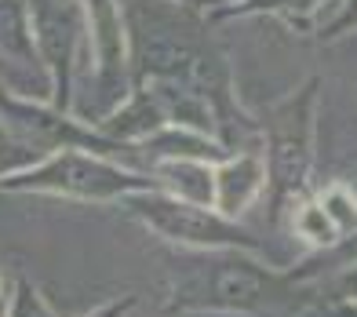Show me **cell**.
I'll return each mask as SVG.
<instances>
[{
    "label": "cell",
    "instance_id": "obj_1",
    "mask_svg": "<svg viewBox=\"0 0 357 317\" xmlns=\"http://www.w3.org/2000/svg\"><path fill=\"white\" fill-rule=\"evenodd\" d=\"M317 292L291 270H273L248 248H204L172 274L165 314L303 317Z\"/></svg>",
    "mask_w": 357,
    "mask_h": 317
},
{
    "label": "cell",
    "instance_id": "obj_2",
    "mask_svg": "<svg viewBox=\"0 0 357 317\" xmlns=\"http://www.w3.org/2000/svg\"><path fill=\"white\" fill-rule=\"evenodd\" d=\"M128 29L132 81H190L197 62L212 52L208 15L183 0H117Z\"/></svg>",
    "mask_w": 357,
    "mask_h": 317
},
{
    "label": "cell",
    "instance_id": "obj_3",
    "mask_svg": "<svg viewBox=\"0 0 357 317\" xmlns=\"http://www.w3.org/2000/svg\"><path fill=\"white\" fill-rule=\"evenodd\" d=\"M317 95L321 77L303 81L284 99L259 109L263 128V157H266V212L281 219L291 204L310 194L314 176V124H317Z\"/></svg>",
    "mask_w": 357,
    "mask_h": 317
},
{
    "label": "cell",
    "instance_id": "obj_4",
    "mask_svg": "<svg viewBox=\"0 0 357 317\" xmlns=\"http://www.w3.org/2000/svg\"><path fill=\"white\" fill-rule=\"evenodd\" d=\"M160 186L150 171L124 168L117 157H102L91 150H59L44 161L29 164L15 176L0 179V194H52L70 201H124L139 190Z\"/></svg>",
    "mask_w": 357,
    "mask_h": 317
},
{
    "label": "cell",
    "instance_id": "obj_5",
    "mask_svg": "<svg viewBox=\"0 0 357 317\" xmlns=\"http://www.w3.org/2000/svg\"><path fill=\"white\" fill-rule=\"evenodd\" d=\"M121 208L132 219H139L146 230H153L157 237H165V241H172V245H183V248H193V252H204V248L263 252V241H259L241 219L222 215L215 204L175 197L160 186L139 190V194L124 197Z\"/></svg>",
    "mask_w": 357,
    "mask_h": 317
},
{
    "label": "cell",
    "instance_id": "obj_6",
    "mask_svg": "<svg viewBox=\"0 0 357 317\" xmlns=\"http://www.w3.org/2000/svg\"><path fill=\"white\" fill-rule=\"evenodd\" d=\"M0 121L11 128L15 139H22L40 157H52L59 150H91L102 157H132V161H139V146L109 139L95 124L80 121L77 114H66V109H59L52 102L15 95L4 84H0Z\"/></svg>",
    "mask_w": 357,
    "mask_h": 317
},
{
    "label": "cell",
    "instance_id": "obj_7",
    "mask_svg": "<svg viewBox=\"0 0 357 317\" xmlns=\"http://www.w3.org/2000/svg\"><path fill=\"white\" fill-rule=\"evenodd\" d=\"M33 15V40L37 55L44 62V73L52 81V106L73 114L77 102V73H80V52L91 37L88 8L84 0H29Z\"/></svg>",
    "mask_w": 357,
    "mask_h": 317
},
{
    "label": "cell",
    "instance_id": "obj_8",
    "mask_svg": "<svg viewBox=\"0 0 357 317\" xmlns=\"http://www.w3.org/2000/svg\"><path fill=\"white\" fill-rule=\"evenodd\" d=\"M266 194V157L263 150H241L215 164V208L241 219Z\"/></svg>",
    "mask_w": 357,
    "mask_h": 317
},
{
    "label": "cell",
    "instance_id": "obj_9",
    "mask_svg": "<svg viewBox=\"0 0 357 317\" xmlns=\"http://www.w3.org/2000/svg\"><path fill=\"white\" fill-rule=\"evenodd\" d=\"M95 128L109 139H117V142L139 146L142 139H150L160 128H168V117H165V106H160L157 91L150 84H139V88H132V95H128L113 114H106L95 124Z\"/></svg>",
    "mask_w": 357,
    "mask_h": 317
},
{
    "label": "cell",
    "instance_id": "obj_10",
    "mask_svg": "<svg viewBox=\"0 0 357 317\" xmlns=\"http://www.w3.org/2000/svg\"><path fill=\"white\" fill-rule=\"evenodd\" d=\"M150 176L175 197L215 204V161L201 157H183V161H157L150 164Z\"/></svg>",
    "mask_w": 357,
    "mask_h": 317
},
{
    "label": "cell",
    "instance_id": "obj_11",
    "mask_svg": "<svg viewBox=\"0 0 357 317\" xmlns=\"http://www.w3.org/2000/svg\"><path fill=\"white\" fill-rule=\"evenodd\" d=\"M0 55H8L11 62H22L29 73H44V62L33 40L29 0H0Z\"/></svg>",
    "mask_w": 357,
    "mask_h": 317
},
{
    "label": "cell",
    "instance_id": "obj_12",
    "mask_svg": "<svg viewBox=\"0 0 357 317\" xmlns=\"http://www.w3.org/2000/svg\"><path fill=\"white\" fill-rule=\"evenodd\" d=\"M4 317H59L52 307H47V299L40 295V288L26 274L15 277L11 284V295L4 303Z\"/></svg>",
    "mask_w": 357,
    "mask_h": 317
},
{
    "label": "cell",
    "instance_id": "obj_13",
    "mask_svg": "<svg viewBox=\"0 0 357 317\" xmlns=\"http://www.w3.org/2000/svg\"><path fill=\"white\" fill-rule=\"evenodd\" d=\"M37 161H44V157L37 150H29L22 139H15L11 128L0 121V179H8V176H15V171L37 164Z\"/></svg>",
    "mask_w": 357,
    "mask_h": 317
},
{
    "label": "cell",
    "instance_id": "obj_14",
    "mask_svg": "<svg viewBox=\"0 0 357 317\" xmlns=\"http://www.w3.org/2000/svg\"><path fill=\"white\" fill-rule=\"evenodd\" d=\"M270 4V15H281V19L288 26H296V29H310L314 22V15L324 8V4H332V0H266Z\"/></svg>",
    "mask_w": 357,
    "mask_h": 317
},
{
    "label": "cell",
    "instance_id": "obj_15",
    "mask_svg": "<svg viewBox=\"0 0 357 317\" xmlns=\"http://www.w3.org/2000/svg\"><path fill=\"white\" fill-rule=\"evenodd\" d=\"M350 33H357V0H339V8L332 11V19L317 26V40L332 44V40L350 37Z\"/></svg>",
    "mask_w": 357,
    "mask_h": 317
},
{
    "label": "cell",
    "instance_id": "obj_16",
    "mask_svg": "<svg viewBox=\"0 0 357 317\" xmlns=\"http://www.w3.org/2000/svg\"><path fill=\"white\" fill-rule=\"evenodd\" d=\"M350 295H357V259L317 284V303H324V299H350Z\"/></svg>",
    "mask_w": 357,
    "mask_h": 317
},
{
    "label": "cell",
    "instance_id": "obj_17",
    "mask_svg": "<svg viewBox=\"0 0 357 317\" xmlns=\"http://www.w3.org/2000/svg\"><path fill=\"white\" fill-rule=\"evenodd\" d=\"M135 303H139L135 295H117V299H109V303H102V307L88 310L84 317H128V314L135 310Z\"/></svg>",
    "mask_w": 357,
    "mask_h": 317
},
{
    "label": "cell",
    "instance_id": "obj_18",
    "mask_svg": "<svg viewBox=\"0 0 357 317\" xmlns=\"http://www.w3.org/2000/svg\"><path fill=\"white\" fill-rule=\"evenodd\" d=\"M317 317H357V295L350 299H324V303L314 307Z\"/></svg>",
    "mask_w": 357,
    "mask_h": 317
},
{
    "label": "cell",
    "instance_id": "obj_19",
    "mask_svg": "<svg viewBox=\"0 0 357 317\" xmlns=\"http://www.w3.org/2000/svg\"><path fill=\"white\" fill-rule=\"evenodd\" d=\"M183 4H190V8L204 11V15H208V22H219V19H226V8H234V4H226V0H183Z\"/></svg>",
    "mask_w": 357,
    "mask_h": 317
},
{
    "label": "cell",
    "instance_id": "obj_20",
    "mask_svg": "<svg viewBox=\"0 0 357 317\" xmlns=\"http://www.w3.org/2000/svg\"><path fill=\"white\" fill-rule=\"evenodd\" d=\"M226 4H237L234 15H252V11H270L266 0H226Z\"/></svg>",
    "mask_w": 357,
    "mask_h": 317
},
{
    "label": "cell",
    "instance_id": "obj_21",
    "mask_svg": "<svg viewBox=\"0 0 357 317\" xmlns=\"http://www.w3.org/2000/svg\"><path fill=\"white\" fill-rule=\"evenodd\" d=\"M303 317H314V310H306V314H303Z\"/></svg>",
    "mask_w": 357,
    "mask_h": 317
},
{
    "label": "cell",
    "instance_id": "obj_22",
    "mask_svg": "<svg viewBox=\"0 0 357 317\" xmlns=\"http://www.w3.org/2000/svg\"><path fill=\"white\" fill-rule=\"evenodd\" d=\"M0 317H4V303H0Z\"/></svg>",
    "mask_w": 357,
    "mask_h": 317
},
{
    "label": "cell",
    "instance_id": "obj_23",
    "mask_svg": "<svg viewBox=\"0 0 357 317\" xmlns=\"http://www.w3.org/2000/svg\"><path fill=\"white\" fill-rule=\"evenodd\" d=\"M314 317H317V310H314Z\"/></svg>",
    "mask_w": 357,
    "mask_h": 317
}]
</instances>
